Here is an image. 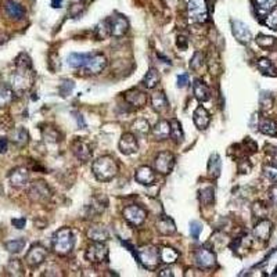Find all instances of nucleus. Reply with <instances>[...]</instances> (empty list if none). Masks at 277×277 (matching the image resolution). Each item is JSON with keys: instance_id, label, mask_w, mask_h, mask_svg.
Instances as JSON below:
<instances>
[{"instance_id": "nucleus-1", "label": "nucleus", "mask_w": 277, "mask_h": 277, "mask_svg": "<svg viewBox=\"0 0 277 277\" xmlns=\"http://www.w3.org/2000/svg\"><path fill=\"white\" fill-rule=\"evenodd\" d=\"M16 65L17 71L11 78V85H13V90L17 94H21L32 86L33 71H32L31 58L25 53H21L16 60Z\"/></svg>"}, {"instance_id": "nucleus-2", "label": "nucleus", "mask_w": 277, "mask_h": 277, "mask_svg": "<svg viewBox=\"0 0 277 277\" xmlns=\"http://www.w3.org/2000/svg\"><path fill=\"white\" fill-rule=\"evenodd\" d=\"M118 162L111 155H103L93 162L92 170L93 175L100 182H110L116 176L118 173Z\"/></svg>"}, {"instance_id": "nucleus-3", "label": "nucleus", "mask_w": 277, "mask_h": 277, "mask_svg": "<svg viewBox=\"0 0 277 277\" xmlns=\"http://www.w3.org/2000/svg\"><path fill=\"white\" fill-rule=\"evenodd\" d=\"M74 246H75V237L69 227H61L53 234L52 247L57 255H61V256L68 255L74 249Z\"/></svg>"}, {"instance_id": "nucleus-4", "label": "nucleus", "mask_w": 277, "mask_h": 277, "mask_svg": "<svg viewBox=\"0 0 277 277\" xmlns=\"http://www.w3.org/2000/svg\"><path fill=\"white\" fill-rule=\"evenodd\" d=\"M209 10L207 0H189L187 17L192 24H204L208 21Z\"/></svg>"}, {"instance_id": "nucleus-5", "label": "nucleus", "mask_w": 277, "mask_h": 277, "mask_svg": "<svg viewBox=\"0 0 277 277\" xmlns=\"http://www.w3.org/2000/svg\"><path fill=\"white\" fill-rule=\"evenodd\" d=\"M138 259L148 270H157L161 262V254L153 246H144L138 249Z\"/></svg>"}, {"instance_id": "nucleus-6", "label": "nucleus", "mask_w": 277, "mask_h": 277, "mask_svg": "<svg viewBox=\"0 0 277 277\" xmlns=\"http://www.w3.org/2000/svg\"><path fill=\"white\" fill-rule=\"evenodd\" d=\"M86 259L92 263H103L108 261V248L104 243L94 241L86 249Z\"/></svg>"}, {"instance_id": "nucleus-7", "label": "nucleus", "mask_w": 277, "mask_h": 277, "mask_svg": "<svg viewBox=\"0 0 277 277\" xmlns=\"http://www.w3.org/2000/svg\"><path fill=\"white\" fill-rule=\"evenodd\" d=\"M123 218L132 226H141L146 221L147 212L141 207H138L136 204H132V205H128L123 209Z\"/></svg>"}, {"instance_id": "nucleus-8", "label": "nucleus", "mask_w": 277, "mask_h": 277, "mask_svg": "<svg viewBox=\"0 0 277 277\" xmlns=\"http://www.w3.org/2000/svg\"><path fill=\"white\" fill-rule=\"evenodd\" d=\"M175 166V155L170 151H161L155 157L154 168L161 175H169Z\"/></svg>"}, {"instance_id": "nucleus-9", "label": "nucleus", "mask_w": 277, "mask_h": 277, "mask_svg": "<svg viewBox=\"0 0 277 277\" xmlns=\"http://www.w3.org/2000/svg\"><path fill=\"white\" fill-rule=\"evenodd\" d=\"M47 258V249L40 244H33L25 255V262L31 268H38Z\"/></svg>"}, {"instance_id": "nucleus-10", "label": "nucleus", "mask_w": 277, "mask_h": 277, "mask_svg": "<svg viewBox=\"0 0 277 277\" xmlns=\"http://www.w3.org/2000/svg\"><path fill=\"white\" fill-rule=\"evenodd\" d=\"M107 67V58L103 54H92L83 65V71L87 75H99Z\"/></svg>"}, {"instance_id": "nucleus-11", "label": "nucleus", "mask_w": 277, "mask_h": 277, "mask_svg": "<svg viewBox=\"0 0 277 277\" xmlns=\"http://www.w3.org/2000/svg\"><path fill=\"white\" fill-rule=\"evenodd\" d=\"M194 259L200 269H212L216 266L215 252L208 248H200L194 255Z\"/></svg>"}, {"instance_id": "nucleus-12", "label": "nucleus", "mask_w": 277, "mask_h": 277, "mask_svg": "<svg viewBox=\"0 0 277 277\" xmlns=\"http://www.w3.org/2000/svg\"><path fill=\"white\" fill-rule=\"evenodd\" d=\"M28 195L35 202H43V201H47L50 198L52 192H50L49 186L45 182L39 180V182L32 183V186L29 187V192H28Z\"/></svg>"}, {"instance_id": "nucleus-13", "label": "nucleus", "mask_w": 277, "mask_h": 277, "mask_svg": "<svg viewBox=\"0 0 277 277\" xmlns=\"http://www.w3.org/2000/svg\"><path fill=\"white\" fill-rule=\"evenodd\" d=\"M108 23H110V32L115 38H122L123 35L128 32V29H129L128 20L123 16H121V14L112 16L108 20Z\"/></svg>"}, {"instance_id": "nucleus-14", "label": "nucleus", "mask_w": 277, "mask_h": 277, "mask_svg": "<svg viewBox=\"0 0 277 277\" xmlns=\"http://www.w3.org/2000/svg\"><path fill=\"white\" fill-rule=\"evenodd\" d=\"M231 33L243 45H248L252 40V33L249 31V28L239 20L231 23Z\"/></svg>"}, {"instance_id": "nucleus-15", "label": "nucleus", "mask_w": 277, "mask_h": 277, "mask_svg": "<svg viewBox=\"0 0 277 277\" xmlns=\"http://www.w3.org/2000/svg\"><path fill=\"white\" fill-rule=\"evenodd\" d=\"M119 150L125 155L135 154L138 150V143L136 136L133 133H123L122 138L119 140Z\"/></svg>"}, {"instance_id": "nucleus-16", "label": "nucleus", "mask_w": 277, "mask_h": 277, "mask_svg": "<svg viewBox=\"0 0 277 277\" xmlns=\"http://www.w3.org/2000/svg\"><path fill=\"white\" fill-rule=\"evenodd\" d=\"M72 153L75 154L78 160H81V161H89L90 160V157H92L93 151L90 146L83 141V140H81V138H78L75 140L74 143H72Z\"/></svg>"}, {"instance_id": "nucleus-17", "label": "nucleus", "mask_w": 277, "mask_h": 277, "mask_svg": "<svg viewBox=\"0 0 277 277\" xmlns=\"http://www.w3.org/2000/svg\"><path fill=\"white\" fill-rule=\"evenodd\" d=\"M135 180L143 186H151L155 182V172L153 168L150 166H140L136 169V173H135Z\"/></svg>"}, {"instance_id": "nucleus-18", "label": "nucleus", "mask_w": 277, "mask_h": 277, "mask_svg": "<svg viewBox=\"0 0 277 277\" xmlns=\"http://www.w3.org/2000/svg\"><path fill=\"white\" fill-rule=\"evenodd\" d=\"M272 229H273L272 222L263 218V219H261L258 223L255 224L252 234H254L255 239L261 240V241H266V240H269L270 234H272Z\"/></svg>"}, {"instance_id": "nucleus-19", "label": "nucleus", "mask_w": 277, "mask_h": 277, "mask_svg": "<svg viewBox=\"0 0 277 277\" xmlns=\"http://www.w3.org/2000/svg\"><path fill=\"white\" fill-rule=\"evenodd\" d=\"M147 94L144 92H141V90H138V89H131V90H128V92L125 93V100L126 103H129L131 106L136 108H140V107H144L147 104Z\"/></svg>"}, {"instance_id": "nucleus-20", "label": "nucleus", "mask_w": 277, "mask_h": 277, "mask_svg": "<svg viewBox=\"0 0 277 277\" xmlns=\"http://www.w3.org/2000/svg\"><path fill=\"white\" fill-rule=\"evenodd\" d=\"M8 179H10L11 186H14V187H24V186L28 183V180H29V173H28L27 168L18 166L16 169L11 170Z\"/></svg>"}, {"instance_id": "nucleus-21", "label": "nucleus", "mask_w": 277, "mask_h": 277, "mask_svg": "<svg viewBox=\"0 0 277 277\" xmlns=\"http://www.w3.org/2000/svg\"><path fill=\"white\" fill-rule=\"evenodd\" d=\"M4 11L14 21H20L25 17V10L16 0H6L4 1Z\"/></svg>"}, {"instance_id": "nucleus-22", "label": "nucleus", "mask_w": 277, "mask_h": 277, "mask_svg": "<svg viewBox=\"0 0 277 277\" xmlns=\"http://www.w3.org/2000/svg\"><path fill=\"white\" fill-rule=\"evenodd\" d=\"M193 121L198 129L204 131V129H207L208 125L211 122V114L208 112L207 108L200 106V107L195 108V111L193 112Z\"/></svg>"}, {"instance_id": "nucleus-23", "label": "nucleus", "mask_w": 277, "mask_h": 277, "mask_svg": "<svg viewBox=\"0 0 277 277\" xmlns=\"http://www.w3.org/2000/svg\"><path fill=\"white\" fill-rule=\"evenodd\" d=\"M157 231L162 234V236H170V234H175L176 233V224L175 222L170 219L169 216H161L158 221H157Z\"/></svg>"}, {"instance_id": "nucleus-24", "label": "nucleus", "mask_w": 277, "mask_h": 277, "mask_svg": "<svg viewBox=\"0 0 277 277\" xmlns=\"http://www.w3.org/2000/svg\"><path fill=\"white\" fill-rule=\"evenodd\" d=\"M193 92H194V97L201 103L209 100L211 97V90L207 86V83L201 79H195L193 83Z\"/></svg>"}, {"instance_id": "nucleus-25", "label": "nucleus", "mask_w": 277, "mask_h": 277, "mask_svg": "<svg viewBox=\"0 0 277 277\" xmlns=\"http://www.w3.org/2000/svg\"><path fill=\"white\" fill-rule=\"evenodd\" d=\"M151 106L154 108V111L160 112V114H164L169 108V103H168V99H166V96L164 93L155 92L151 96Z\"/></svg>"}, {"instance_id": "nucleus-26", "label": "nucleus", "mask_w": 277, "mask_h": 277, "mask_svg": "<svg viewBox=\"0 0 277 277\" xmlns=\"http://www.w3.org/2000/svg\"><path fill=\"white\" fill-rule=\"evenodd\" d=\"M153 136L157 140H166L170 136V122L165 119L158 121L153 128Z\"/></svg>"}, {"instance_id": "nucleus-27", "label": "nucleus", "mask_w": 277, "mask_h": 277, "mask_svg": "<svg viewBox=\"0 0 277 277\" xmlns=\"http://www.w3.org/2000/svg\"><path fill=\"white\" fill-rule=\"evenodd\" d=\"M87 237L92 240V241L104 243V241H107L108 240L110 234H108V230L104 226H92V227L87 230Z\"/></svg>"}, {"instance_id": "nucleus-28", "label": "nucleus", "mask_w": 277, "mask_h": 277, "mask_svg": "<svg viewBox=\"0 0 277 277\" xmlns=\"http://www.w3.org/2000/svg\"><path fill=\"white\" fill-rule=\"evenodd\" d=\"M92 54H85V53H71L67 57V64L72 68H83V65L86 61L89 60Z\"/></svg>"}, {"instance_id": "nucleus-29", "label": "nucleus", "mask_w": 277, "mask_h": 277, "mask_svg": "<svg viewBox=\"0 0 277 277\" xmlns=\"http://www.w3.org/2000/svg\"><path fill=\"white\" fill-rule=\"evenodd\" d=\"M256 67H258V69L261 71L263 75H266V77H276L277 75L276 67L273 65V62L270 61L269 58H265V57L259 58V60L256 61Z\"/></svg>"}, {"instance_id": "nucleus-30", "label": "nucleus", "mask_w": 277, "mask_h": 277, "mask_svg": "<svg viewBox=\"0 0 277 277\" xmlns=\"http://www.w3.org/2000/svg\"><path fill=\"white\" fill-rule=\"evenodd\" d=\"M14 90L6 83H0V107H6L14 100Z\"/></svg>"}, {"instance_id": "nucleus-31", "label": "nucleus", "mask_w": 277, "mask_h": 277, "mask_svg": "<svg viewBox=\"0 0 277 277\" xmlns=\"http://www.w3.org/2000/svg\"><path fill=\"white\" fill-rule=\"evenodd\" d=\"M254 4L258 8V13L265 17L276 8L277 0H254Z\"/></svg>"}, {"instance_id": "nucleus-32", "label": "nucleus", "mask_w": 277, "mask_h": 277, "mask_svg": "<svg viewBox=\"0 0 277 277\" xmlns=\"http://www.w3.org/2000/svg\"><path fill=\"white\" fill-rule=\"evenodd\" d=\"M259 131L268 136H277V122L269 118H263L259 122Z\"/></svg>"}, {"instance_id": "nucleus-33", "label": "nucleus", "mask_w": 277, "mask_h": 277, "mask_svg": "<svg viewBox=\"0 0 277 277\" xmlns=\"http://www.w3.org/2000/svg\"><path fill=\"white\" fill-rule=\"evenodd\" d=\"M160 83V74L155 68H150L147 71V74L143 78V85L147 89H154L155 86Z\"/></svg>"}, {"instance_id": "nucleus-34", "label": "nucleus", "mask_w": 277, "mask_h": 277, "mask_svg": "<svg viewBox=\"0 0 277 277\" xmlns=\"http://www.w3.org/2000/svg\"><path fill=\"white\" fill-rule=\"evenodd\" d=\"M160 254H161V262L166 263V265H172L179 259V252L170 247H164Z\"/></svg>"}, {"instance_id": "nucleus-35", "label": "nucleus", "mask_w": 277, "mask_h": 277, "mask_svg": "<svg viewBox=\"0 0 277 277\" xmlns=\"http://www.w3.org/2000/svg\"><path fill=\"white\" fill-rule=\"evenodd\" d=\"M170 136L172 138L176 141V143H182L185 135H183V129H182V125L177 119H170Z\"/></svg>"}, {"instance_id": "nucleus-36", "label": "nucleus", "mask_w": 277, "mask_h": 277, "mask_svg": "<svg viewBox=\"0 0 277 277\" xmlns=\"http://www.w3.org/2000/svg\"><path fill=\"white\" fill-rule=\"evenodd\" d=\"M200 201L204 207L212 205V202L215 201V190L214 187H205L200 192Z\"/></svg>"}, {"instance_id": "nucleus-37", "label": "nucleus", "mask_w": 277, "mask_h": 277, "mask_svg": "<svg viewBox=\"0 0 277 277\" xmlns=\"http://www.w3.org/2000/svg\"><path fill=\"white\" fill-rule=\"evenodd\" d=\"M221 157L218 154H214L211 157V160H209V164H208V172H209V175L214 177H218L219 176V173H221Z\"/></svg>"}, {"instance_id": "nucleus-38", "label": "nucleus", "mask_w": 277, "mask_h": 277, "mask_svg": "<svg viewBox=\"0 0 277 277\" xmlns=\"http://www.w3.org/2000/svg\"><path fill=\"white\" fill-rule=\"evenodd\" d=\"M27 244V241L24 239H17V240H11V241H7L6 243V249L11 254H18L24 249V247Z\"/></svg>"}, {"instance_id": "nucleus-39", "label": "nucleus", "mask_w": 277, "mask_h": 277, "mask_svg": "<svg viewBox=\"0 0 277 277\" xmlns=\"http://www.w3.org/2000/svg\"><path fill=\"white\" fill-rule=\"evenodd\" d=\"M204 65H205V55H204V53L195 52L194 55H193V58L190 60V68L193 71H195V72H198Z\"/></svg>"}, {"instance_id": "nucleus-40", "label": "nucleus", "mask_w": 277, "mask_h": 277, "mask_svg": "<svg viewBox=\"0 0 277 277\" xmlns=\"http://www.w3.org/2000/svg\"><path fill=\"white\" fill-rule=\"evenodd\" d=\"M255 42L261 49H272L276 45V38L268 36V35H258L256 39H255Z\"/></svg>"}, {"instance_id": "nucleus-41", "label": "nucleus", "mask_w": 277, "mask_h": 277, "mask_svg": "<svg viewBox=\"0 0 277 277\" xmlns=\"http://www.w3.org/2000/svg\"><path fill=\"white\" fill-rule=\"evenodd\" d=\"M6 269H7V272L11 276H23L24 275L23 263L18 261V259H11V261L8 262Z\"/></svg>"}, {"instance_id": "nucleus-42", "label": "nucleus", "mask_w": 277, "mask_h": 277, "mask_svg": "<svg viewBox=\"0 0 277 277\" xmlns=\"http://www.w3.org/2000/svg\"><path fill=\"white\" fill-rule=\"evenodd\" d=\"M13 141L18 146H25L28 143V131L25 128H20L13 133Z\"/></svg>"}, {"instance_id": "nucleus-43", "label": "nucleus", "mask_w": 277, "mask_h": 277, "mask_svg": "<svg viewBox=\"0 0 277 277\" xmlns=\"http://www.w3.org/2000/svg\"><path fill=\"white\" fill-rule=\"evenodd\" d=\"M252 214H254V216H256V218L263 219L265 216L268 215V207H266L263 202L258 201V202H255L254 205H252Z\"/></svg>"}, {"instance_id": "nucleus-44", "label": "nucleus", "mask_w": 277, "mask_h": 277, "mask_svg": "<svg viewBox=\"0 0 277 277\" xmlns=\"http://www.w3.org/2000/svg\"><path fill=\"white\" fill-rule=\"evenodd\" d=\"M96 33H97V38L99 39H106L108 35H111V32H110V23H108V20L106 21H103L97 25V28H96Z\"/></svg>"}, {"instance_id": "nucleus-45", "label": "nucleus", "mask_w": 277, "mask_h": 277, "mask_svg": "<svg viewBox=\"0 0 277 277\" xmlns=\"http://www.w3.org/2000/svg\"><path fill=\"white\" fill-rule=\"evenodd\" d=\"M263 24H265L266 27H269L270 29H277V10L276 8L265 16Z\"/></svg>"}, {"instance_id": "nucleus-46", "label": "nucleus", "mask_w": 277, "mask_h": 277, "mask_svg": "<svg viewBox=\"0 0 277 277\" xmlns=\"http://www.w3.org/2000/svg\"><path fill=\"white\" fill-rule=\"evenodd\" d=\"M133 128L140 135H146L150 132V123L147 119H138L136 122L133 123Z\"/></svg>"}, {"instance_id": "nucleus-47", "label": "nucleus", "mask_w": 277, "mask_h": 277, "mask_svg": "<svg viewBox=\"0 0 277 277\" xmlns=\"http://www.w3.org/2000/svg\"><path fill=\"white\" fill-rule=\"evenodd\" d=\"M263 175L269 179L270 182H273V183H277V166L276 165H266L265 168H263Z\"/></svg>"}, {"instance_id": "nucleus-48", "label": "nucleus", "mask_w": 277, "mask_h": 277, "mask_svg": "<svg viewBox=\"0 0 277 277\" xmlns=\"http://www.w3.org/2000/svg\"><path fill=\"white\" fill-rule=\"evenodd\" d=\"M201 231H202V224L200 222H197V221H193L190 223V234H192L193 239H198Z\"/></svg>"}, {"instance_id": "nucleus-49", "label": "nucleus", "mask_w": 277, "mask_h": 277, "mask_svg": "<svg viewBox=\"0 0 277 277\" xmlns=\"http://www.w3.org/2000/svg\"><path fill=\"white\" fill-rule=\"evenodd\" d=\"M251 170V164L248 162V160H240L239 161V172L240 173H248Z\"/></svg>"}, {"instance_id": "nucleus-50", "label": "nucleus", "mask_w": 277, "mask_h": 277, "mask_svg": "<svg viewBox=\"0 0 277 277\" xmlns=\"http://www.w3.org/2000/svg\"><path fill=\"white\" fill-rule=\"evenodd\" d=\"M189 85V75L187 74H182L177 77V87H186Z\"/></svg>"}, {"instance_id": "nucleus-51", "label": "nucleus", "mask_w": 277, "mask_h": 277, "mask_svg": "<svg viewBox=\"0 0 277 277\" xmlns=\"http://www.w3.org/2000/svg\"><path fill=\"white\" fill-rule=\"evenodd\" d=\"M11 223L16 229H24L27 221H25V218H14V219H11Z\"/></svg>"}, {"instance_id": "nucleus-52", "label": "nucleus", "mask_w": 277, "mask_h": 277, "mask_svg": "<svg viewBox=\"0 0 277 277\" xmlns=\"http://www.w3.org/2000/svg\"><path fill=\"white\" fill-rule=\"evenodd\" d=\"M269 197H270V201H272V204L277 207V185H275L272 189H270Z\"/></svg>"}, {"instance_id": "nucleus-53", "label": "nucleus", "mask_w": 277, "mask_h": 277, "mask_svg": "<svg viewBox=\"0 0 277 277\" xmlns=\"http://www.w3.org/2000/svg\"><path fill=\"white\" fill-rule=\"evenodd\" d=\"M176 45L179 49H182V50H186L187 49V39L185 36H177V40H176Z\"/></svg>"}, {"instance_id": "nucleus-54", "label": "nucleus", "mask_w": 277, "mask_h": 277, "mask_svg": "<svg viewBox=\"0 0 277 277\" xmlns=\"http://www.w3.org/2000/svg\"><path fill=\"white\" fill-rule=\"evenodd\" d=\"M8 148V140L7 138H0V154L6 153Z\"/></svg>"}, {"instance_id": "nucleus-55", "label": "nucleus", "mask_w": 277, "mask_h": 277, "mask_svg": "<svg viewBox=\"0 0 277 277\" xmlns=\"http://www.w3.org/2000/svg\"><path fill=\"white\" fill-rule=\"evenodd\" d=\"M158 275L161 277H172L173 276V272H172L170 268H164V269H161L158 272Z\"/></svg>"}, {"instance_id": "nucleus-56", "label": "nucleus", "mask_w": 277, "mask_h": 277, "mask_svg": "<svg viewBox=\"0 0 277 277\" xmlns=\"http://www.w3.org/2000/svg\"><path fill=\"white\" fill-rule=\"evenodd\" d=\"M270 160H272V164L277 166V148H275L273 151H270Z\"/></svg>"}, {"instance_id": "nucleus-57", "label": "nucleus", "mask_w": 277, "mask_h": 277, "mask_svg": "<svg viewBox=\"0 0 277 277\" xmlns=\"http://www.w3.org/2000/svg\"><path fill=\"white\" fill-rule=\"evenodd\" d=\"M52 6L54 8H60L62 6V0H52Z\"/></svg>"}, {"instance_id": "nucleus-58", "label": "nucleus", "mask_w": 277, "mask_h": 277, "mask_svg": "<svg viewBox=\"0 0 277 277\" xmlns=\"http://www.w3.org/2000/svg\"><path fill=\"white\" fill-rule=\"evenodd\" d=\"M77 118H78V123H79V125L82 123V126H85V122H83V118H82V115L77 114Z\"/></svg>"}]
</instances>
